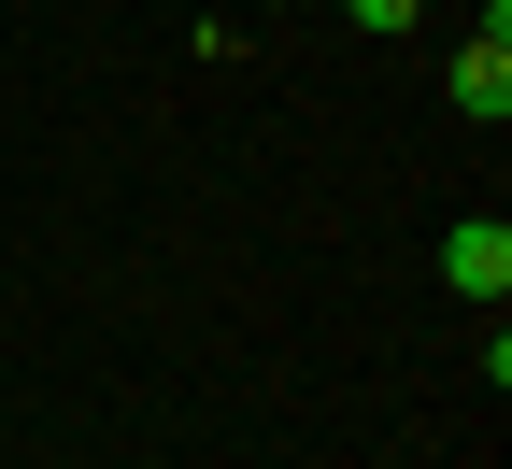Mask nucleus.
Returning a JSON list of instances; mask_svg holds the SVG:
<instances>
[{"instance_id": "7ed1b4c3", "label": "nucleus", "mask_w": 512, "mask_h": 469, "mask_svg": "<svg viewBox=\"0 0 512 469\" xmlns=\"http://www.w3.org/2000/svg\"><path fill=\"white\" fill-rule=\"evenodd\" d=\"M342 15H356V29H384V43H399V29L427 15V0H342Z\"/></svg>"}, {"instance_id": "f03ea898", "label": "nucleus", "mask_w": 512, "mask_h": 469, "mask_svg": "<svg viewBox=\"0 0 512 469\" xmlns=\"http://www.w3.org/2000/svg\"><path fill=\"white\" fill-rule=\"evenodd\" d=\"M456 100H470V114H484V128H498V114H512V43H484V29H470V43H456Z\"/></svg>"}, {"instance_id": "f257e3e1", "label": "nucleus", "mask_w": 512, "mask_h": 469, "mask_svg": "<svg viewBox=\"0 0 512 469\" xmlns=\"http://www.w3.org/2000/svg\"><path fill=\"white\" fill-rule=\"evenodd\" d=\"M441 285L498 313V285H512V228H498V214H470V228H441Z\"/></svg>"}]
</instances>
